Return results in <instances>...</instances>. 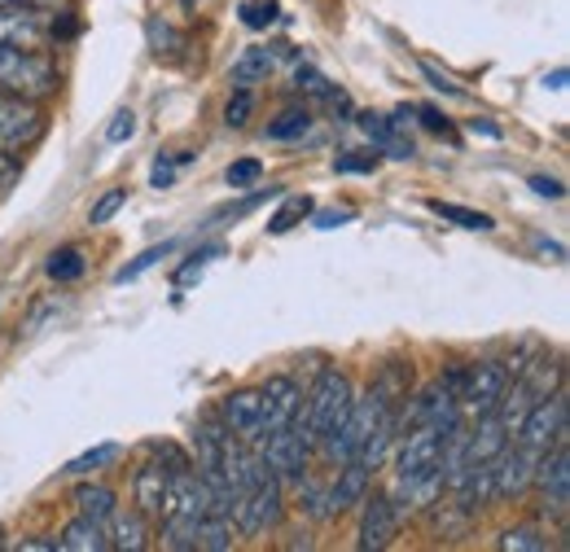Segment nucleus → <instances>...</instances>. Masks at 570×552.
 <instances>
[{
  "instance_id": "f3484780",
  "label": "nucleus",
  "mask_w": 570,
  "mask_h": 552,
  "mask_svg": "<svg viewBox=\"0 0 570 552\" xmlns=\"http://www.w3.org/2000/svg\"><path fill=\"white\" fill-rule=\"evenodd\" d=\"M277 70V53L273 49H242V58L233 62V70H228V79L237 83V88H250V83H259V79H268Z\"/></svg>"
},
{
  "instance_id": "f704fd0d",
  "label": "nucleus",
  "mask_w": 570,
  "mask_h": 552,
  "mask_svg": "<svg viewBox=\"0 0 570 552\" xmlns=\"http://www.w3.org/2000/svg\"><path fill=\"white\" fill-rule=\"evenodd\" d=\"M382 158L377 154H338L334 158V171H343V176H360V171H373Z\"/></svg>"
},
{
  "instance_id": "a18cd8bd",
  "label": "nucleus",
  "mask_w": 570,
  "mask_h": 552,
  "mask_svg": "<svg viewBox=\"0 0 570 552\" xmlns=\"http://www.w3.org/2000/svg\"><path fill=\"white\" fill-rule=\"evenodd\" d=\"M470 132H474V137H492V140L500 137V128H492V124H483V119H470Z\"/></svg>"
},
{
  "instance_id": "f257e3e1",
  "label": "nucleus",
  "mask_w": 570,
  "mask_h": 552,
  "mask_svg": "<svg viewBox=\"0 0 570 552\" xmlns=\"http://www.w3.org/2000/svg\"><path fill=\"white\" fill-rule=\"evenodd\" d=\"M352 408V382H347V373H338V368H325L321 377H316V386H312V395L303 400V408L294 413L289 421V430L316 452V443L347 416Z\"/></svg>"
},
{
  "instance_id": "473e14b6",
  "label": "nucleus",
  "mask_w": 570,
  "mask_h": 552,
  "mask_svg": "<svg viewBox=\"0 0 570 552\" xmlns=\"http://www.w3.org/2000/svg\"><path fill=\"white\" fill-rule=\"evenodd\" d=\"M128 203V189H110V194H101L97 203H92V210H88V224L92 228H101V224H110L115 215H119V207Z\"/></svg>"
},
{
  "instance_id": "a211bd4d",
  "label": "nucleus",
  "mask_w": 570,
  "mask_h": 552,
  "mask_svg": "<svg viewBox=\"0 0 570 552\" xmlns=\"http://www.w3.org/2000/svg\"><path fill=\"white\" fill-rule=\"evenodd\" d=\"M75 509L83 513V518H92V522H110L119 509H115V491L110 486H101V483H83V486H75Z\"/></svg>"
},
{
  "instance_id": "72a5a7b5",
  "label": "nucleus",
  "mask_w": 570,
  "mask_h": 552,
  "mask_svg": "<svg viewBox=\"0 0 570 552\" xmlns=\"http://www.w3.org/2000/svg\"><path fill=\"white\" fill-rule=\"evenodd\" d=\"M250 110H255V101H250V92L246 88H237V97L224 106V124L228 128H246V119H250Z\"/></svg>"
},
{
  "instance_id": "9b49d317",
  "label": "nucleus",
  "mask_w": 570,
  "mask_h": 552,
  "mask_svg": "<svg viewBox=\"0 0 570 552\" xmlns=\"http://www.w3.org/2000/svg\"><path fill=\"white\" fill-rule=\"evenodd\" d=\"M53 36H49V22L40 9H27V4H0V45H13V49H45Z\"/></svg>"
},
{
  "instance_id": "4c0bfd02",
  "label": "nucleus",
  "mask_w": 570,
  "mask_h": 552,
  "mask_svg": "<svg viewBox=\"0 0 570 552\" xmlns=\"http://www.w3.org/2000/svg\"><path fill=\"white\" fill-rule=\"evenodd\" d=\"M294 83L303 88V92H312V97H330V83H325V75L312 67H298L294 70Z\"/></svg>"
},
{
  "instance_id": "09e8293b",
  "label": "nucleus",
  "mask_w": 570,
  "mask_h": 552,
  "mask_svg": "<svg viewBox=\"0 0 570 552\" xmlns=\"http://www.w3.org/2000/svg\"><path fill=\"white\" fill-rule=\"evenodd\" d=\"M180 4H185V9H194V4H198V0H180Z\"/></svg>"
},
{
  "instance_id": "c03bdc74",
  "label": "nucleus",
  "mask_w": 570,
  "mask_h": 552,
  "mask_svg": "<svg viewBox=\"0 0 570 552\" xmlns=\"http://www.w3.org/2000/svg\"><path fill=\"white\" fill-rule=\"evenodd\" d=\"M22 549L27 552H62L58 549V540H22Z\"/></svg>"
},
{
  "instance_id": "2eb2a0df",
  "label": "nucleus",
  "mask_w": 570,
  "mask_h": 552,
  "mask_svg": "<svg viewBox=\"0 0 570 552\" xmlns=\"http://www.w3.org/2000/svg\"><path fill=\"white\" fill-rule=\"evenodd\" d=\"M167 479H171L167 465H141L137 470V504H141L145 518H163V509H167Z\"/></svg>"
},
{
  "instance_id": "e433bc0d",
  "label": "nucleus",
  "mask_w": 570,
  "mask_h": 552,
  "mask_svg": "<svg viewBox=\"0 0 570 552\" xmlns=\"http://www.w3.org/2000/svg\"><path fill=\"white\" fill-rule=\"evenodd\" d=\"M356 219V210L352 207H330V210H312V224L321 228V233H330V228H343V224H352Z\"/></svg>"
},
{
  "instance_id": "7ed1b4c3",
  "label": "nucleus",
  "mask_w": 570,
  "mask_h": 552,
  "mask_svg": "<svg viewBox=\"0 0 570 552\" xmlns=\"http://www.w3.org/2000/svg\"><path fill=\"white\" fill-rule=\"evenodd\" d=\"M0 88L36 101V97H49L58 88V67L31 49H13V45H0Z\"/></svg>"
},
{
  "instance_id": "58836bf2",
  "label": "nucleus",
  "mask_w": 570,
  "mask_h": 552,
  "mask_svg": "<svg viewBox=\"0 0 570 552\" xmlns=\"http://www.w3.org/2000/svg\"><path fill=\"white\" fill-rule=\"evenodd\" d=\"M171 180H176V167H171L167 158H158L154 171H149V185H154V189H171Z\"/></svg>"
},
{
  "instance_id": "423d86ee",
  "label": "nucleus",
  "mask_w": 570,
  "mask_h": 552,
  "mask_svg": "<svg viewBox=\"0 0 570 552\" xmlns=\"http://www.w3.org/2000/svg\"><path fill=\"white\" fill-rule=\"evenodd\" d=\"M285 504H282V479L268 470L259 486L250 491V500L246 504H237L233 509V518H237V531L242 535H264V531H273L277 522H282Z\"/></svg>"
},
{
  "instance_id": "de8ad7c7",
  "label": "nucleus",
  "mask_w": 570,
  "mask_h": 552,
  "mask_svg": "<svg viewBox=\"0 0 570 552\" xmlns=\"http://www.w3.org/2000/svg\"><path fill=\"white\" fill-rule=\"evenodd\" d=\"M0 4H27V9H49V4H58V0H0Z\"/></svg>"
},
{
  "instance_id": "bb28decb",
  "label": "nucleus",
  "mask_w": 570,
  "mask_h": 552,
  "mask_svg": "<svg viewBox=\"0 0 570 552\" xmlns=\"http://www.w3.org/2000/svg\"><path fill=\"white\" fill-rule=\"evenodd\" d=\"M298 509H303L307 518H330V495H325V486L312 483V479H298Z\"/></svg>"
},
{
  "instance_id": "a19ab883",
  "label": "nucleus",
  "mask_w": 570,
  "mask_h": 552,
  "mask_svg": "<svg viewBox=\"0 0 570 552\" xmlns=\"http://www.w3.org/2000/svg\"><path fill=\"white\" fill-rule=\"evenodd\" d=\"M531 189H535L540 198H562V194H567L562 180H549V176H531Z\"/></svg>"
},
{
  "instance_id": "39448f33",
  "label": "nucleus",
  "mask_w": 570,
  "mask_h": 552,
  "mask_svg": "<svg viewBox=\"0 0 570 552\" xmlns=\"http://www.w3.org/2000/svg\"><path fill=\"white\" fill-rule=\"evenodd\" d=\"M531 483L544 491V509H549L553 518H567V509H570V434H562V438L540 456Z\"/></svg>"
},
{
  "instance_id": "f8f14e48",
  "label": "nucleus",
  "mask_w": 570,
  "mask_h": 552,
  "mask_svg": "<svg viewBox=\"0 0 570 552\" xmlns=\"http://www.w3.org/2000/svg\"><path fill=\"white\" fill-rule=\"evenodd\" d=\"M259 416H264V408H259V391H233V395H224L219 400V421L237 434V438H259Z\"/></svg>"
},
{
  "instance_id": "0eeeda50",
  "label": "nucleus",
  "mask_w": 570,
  "mask_h": 552,
  "mask_svg": "<svg viewBox=\"0 0 570 552\" xmlns=\"http://www.w3.org/2000/svg\"><path fill=\"white\" fill-rule=\"evenodd\" d=\"M259 447V456H264V465L282 479V483H298V479H307V465H312V447L285 425L277 434H268V438H255Z\"/></svg>"
},
{
  "instance_id": "c9c22d12",
  "label": "nucleus",
  "mask_w": 570,
  "mask_h": 552,
  "mask_svg": "<svg viewBox=\"0 0 570 552\" xmlns=\"http://www.w3.org/2000/svg\"><path fill=\"white\" fill-rule=\"evenodd\" d=\"M137 137V115L132 110H119L115 119H110V128H106V140L110 145H124V140Z\"/></svg>"
},
{
  "instance_id": "aec40b11",
  "label": "nucleus",
  "mask_w": 570,
  "mask_h": 552,
  "mask_svg": "<svg viewBox=\"0 0 570 552\" xmlns=\"http://www.w3.org/2000/svg\"><path fill=\"white\" fill-rule=\"evenodd\" d=\"M426 207H430V215H439V219H448V224H456V228H470V233H492V228H497V219L483 215V210L456 207V203H439V198H430Z\"/></svg>"
},
{
  "instance_id": "2f4dec72",
  "label": "nucleus",
  "mask_w": 570,
  "mask_h": 552,
  "mask_svg": "<svg viewBox=\"0 0 570 552\" xmlns=\"http://www.w3.org/2000/svg\"><path fill=\"white\" fill-rule=\"evenodd\" d=\"M224 255V246H207V250H198V255H189V264H180V273H176V285H194V280H203V273L212 268V259Z\"/></svg>"
},
{
  "instance_id": "49530a36",
  "label": "nucleus",
  "mask_w": 570,
  "mask_h": 552,
  "mask_svg": "<svg viewBox=\"0 0 570 552\" xmlns=\"http://www.w3.org/2000/svg\"><path fill=\"white\" fill-rule=\"evenodd\" d=\"M13 176H18V167H13V162L0 154V189H4V185H13Z\"/></svg>"
},
{
  "instance_id": "f03ea898",
  "label": "nucleus",
  "mask_w": 570,
  "mask_h": 552,
  "mask_svg": "<svg viewBox=\"0 0 570 552\" xmlns=\"http://www.w3.org/2000/svg\"><path fill=\"white\" fill-rule=\"evenodd\" d=\"M567 391H553V395H544L540 404H531L527 416L518 421V430H513V438L509 443H518L522 452H531V456H544L562 434H570L567 425Z\"/></svg>"
},
{
  "instance_id": "b1692460",
  "label": "nucleus",
  "mask_w": 570,
  "mask_h": 552,
  "mask_svg": "<svg viewBox=\"0 0 570 552\" xmlns=\"http://www.w3.org/2000/svg\"><path fill=\"white\" fill-rule=\"evenodd\" d=\"M171 250H176V241H163V246H149V250H145L141 259H132L128 268H119V273H115V285H128V280H141V276L149 273V268H154L158 259H167Z\"/></svg>"
},
{
  "instance_id": "c85d7f7f",
  "label": "nucleus",
  "mask_w": 570,
  "mask_h": 552,
  "mask_svg": "<svg viewBox=\"0 0 570 552\" xmlns=\"http://www.w3.org/2000/svg\"><path fill=\"white\" fill-rule=\"evenodd\" d=\"M224 180H228V189H250V185L264 180V162H259V158H237V162L224 171Z\"/></svg>"
},
{
  "instance_id": "dca6fc26",
  "label": "nucleus",
  "mask_w": 570,
  "mask_h": 552,
  "mask_svg": "<svg viewBox=\"0 0 570 552\" xmlns=\"http://www.w3.org/2000/svg\"><path fill=\"white\" fill-rule=\"evenodd\" d=\"M58 549L62 552H106L110 549V531H106L101 522H92V518H83V513H79L71 526L62 531Z\"/></svg>"
},
{
  "instance_id": "4be33fe9",
  "label": "nucleus",
  "mask_w": 570,
  "mask_h": 552,
  "mask_svg": "<svg viewBox=\"0 0 570 552\" xmlns=\"http://www.w3.org/2000/svg\"><path fill=\"white\" fill-rule=\"evenodd\" d=\"M194 549H203V552H228L233 549V518H215V513H207V518L198 522Z\"/></svg>"
},
{
  "instance_id": "7c9ffc66",
  "label": "nucleus",
  "mask_w": 570,
  "mask_h": 552,
  "mask_svg": "<svg viewBox=\"0 0 570 552\" xmlns=\"http://www.w3.org/2000/svg\"><path fill=\"white\" fill-rule=\"evenodd\" d=\"M119 456V443H101V447H92V452H83V456H75L71 465H67V474H92V470H101V465H110Z\"/></svg>"
},
{
  "instance_id": "393cba45",
  "label": "nucleus",
  "mask_w": 570,
  "mask_h": 552,
  "mask_svg": "<svg viewBox=\"0 0 570 552\" xmlns=\"http://www.w3.org/2000/svg\"><path fill=\"white\" fill-rule=\"evenodd\" d=\"M307 215H312V198H285V207L268 219V233H273V237H282V233H289L294 224H303Z\"/></svg>"
},
{
  "instance_id": "c756f323",
  "label": "nucleus",
  "mask_w": 570,
  "mask_h": 552,
  "mask_svg": "<svg viewBox=\"0 0 570 552\" xmlns=\"http://www.w3.org/2000/svg\"><path fill=\"white\" fill-rule=\"evenodd\" d=\"M277 13H282V4H277V0H246V4H242V22H246L250 31L273 27V22H277Z\"/></svg>"
},
{
  "instance_id": "a878e982",
  "label": "nucleus",
  "mask_w": 570,
  "mask_h": 552,
  "mask_svg": "<svg viewBox=\"0 0 570 552\" xmlns=\"http://www.w3.org/2000/svg\"><path fill=\"white\" fill-rule=\"evenodd\" d=\"M45 273L53 276V280H79V276H83V255L71 250V246H67V250H53L49 264H45Z\"/></svg>"
},
{
  "instance_id": "1a4fd4ad",
  "label": "nucleus",
  "mask_w": 570,
  "mask_h": 552,
  "mask_svg": "<svg viewBox=\"0 0 570 552\" xmlns=\"http://www.w3.org/2000/svg\"><path fill=\"white\" fill-rule=\"evenodd\" d=\"M259 408H264V416H259V438H268V434L285 430V425L294 421V413L303 408V391H298V382L285 377V373L268 377L264 391H259Z\"/></svg>"
},
{
  "instance_id": "9d476101",
  "label": "nucleus",
  "mask_w": 570,
  "mask_h": 552,
  "mask_svg": "<svg viewBox=\"0 0 570 552\" xmlns=\"http://www.w3.org/2000/svg\"><path fill=\"white\" fill-rule=\"evenodd\" d=\"M360 504H364V518H360L356 549L360 552L391 549V540L400 531V504L391 495H373V500H360Z\"/></svg>"
},
{
  "instance_id": "20e7f679",
  "label": "nucleus",
  "mask_w": 570,
  "mask_h": 552,
  "mask_svg": "<svg viewBox=\"0 0 570 552\" xmlns=\"http://www.w3.org/2000/svg\"><path fill=\"white\" fill-rule=\"evenodd\" d=\"M504 386H509V364L504 359H479L461 382V416L474 421V416L497 413Z\"/></svg>"
},
{
  "instance_id": "6e6552de",
  "label": "nucleus",
  "mask_w": 570,
  "mask_h": 552,
  "mask_svg": "<svg viewBox=\"0 0 570 552\" xmlns=\"http://www.w3.org/2000/svg\"><path fill=\"white\" fill-rule=\"evenodd\" d=\"M45 132V115L36 110V101L18 97V92H0V149H27Z\"/></svg>"
},
{
  "instance_id": "4468645a",
  "label": "nucleus",
  "mask_w": 570,
  "mask_h": 552,
  "mask_svg": "<svg viewBox=\"0 0 570 552\" xmlns=\"http://www.w3.org/2000/svg\"><path fill=\"white\" fill-rule=\"evenodd\" d=\"M368 474H373V470H364L360 461H343V465H338V479L325 486L330 513H347L352 504H360L364 491H368Z\"/></svg>"
},
{
  "instance_id": "37998d69",
  "label": "nucleus",
  "mask_w": 570,
  "mask_h": 552,
  "mask_svg": "<svg viewBox=\"0 0 570 552\" xmlns=\"http://www.w3.org/2000/svg\"><path fill=\"white\" fill-rule=\"evenodd\" d=\"M567 67H558L553 75H544V88H553V92H567Z\"/></svg>"
},
{
  "instance_id": "ea45409f",
  "label": "nucleus",
  "mask_w": 570,
  "mask_h": 552,
  "mask_svg": "<svg viewBox=\"0 0 570 552\" xmlns=\"http://www.w3.org/2000/svg\"><path fill=\"white\" fill-rule=\"evenodd\" d=\"M422 70H426V79L434 83V88H439V92H448V97H465V88H456L448 75H439V70L430 67V62H422Z\"/></svg>"
},
{
  "instance_id": "79ce46f5",
  "label": "nucleus",
  "mask_w": 570,
  "mask_h": 552,
  "mask_svg": "<svg viewBox=\"0 0 570 552\" xmlns=\"http://www.w3.org/2000/svg\"><path fill=\"white\" fill-rule=\"evenodd\" d=\"M417 115H422V124H426L430 132H448V119H443V115H439V110H434V106H422V110H417Z\"/></svg>"
},
{
  "instance_id": "ddd939ff",
  "label": "nucleus",
  "mask_w": 570,
  "mask_h": 552,
  "mask_svg": "<svg viewBox=\"0 0 570 552\" xmlns=\"http://www.w3.org/2000/svg\"><path fill=\"white\" fill-rule=\"evenodd\" d=\"M360 128H364V137L373 140V149L377 154H386V158H413L417 154V145L404 137V124L391 115H360Z\"/></svg>"
},
{
  "instance_id": "6ab92c4d",
  "label": "nucleus",
  "mask_w": 570,
  "mask_h": 552,
  "mask_svg": "<svg viewBox=\"0 0 570 552\" xmlns=\"http://www.w3.org/2000/svg\"><path fill=\"white\" fill-rule=\"evenodd\" d=\"M115 535H110V549H124V552H141L149 544V526H145V513H115Z\"/></svg>"
},
{
  "instance_id": "cd10ccee",
  "label": "nucleus",
  "mask_w": 570,
  "mask_h": 552,
  "mask_svg": "<svg viewBox=\"0 0 570 552\" xmlns=\"http://www.w3.org/2000/svg\"><path fill=\"white\" fill-rule=\"evenodd\" d=\"M312 128V115L307 110H285L277 124H268V140H294Z\"/></svg>"
},
{
  "instance_id": "412c9836",
  "label": "nucleus",
  "mask_w": 570,
  "mask_h": 552,
  "mask_svg": "<svg viewBox=\"0 0 570 552\" xmlns=\"http://www.w3.org/2000/svg\"><path fill=\"white\" fill-rule=\"evenodd\" d=\"M145 40H149L154 58H163V62H176L180 49H185V36H180L171 22H163V18H149V22H145Z\"/></svg>"
},
{
  "instance_id": "5701e85b",
  "label": "nucleus",
  "mask_w": 570,
  "mask_h": 552,
  "mask_svg": "<svg viewBox=\"0 0 570 552\" xmlns=\"http://www.w3.org/2000/svg\"><path fill=\"white\" fill-rule=\"evenodd\" d=\"M500 549L504 552H544L549 549V535L540 526H513L500 535Z\"/></svg>"
}]
</instances>
